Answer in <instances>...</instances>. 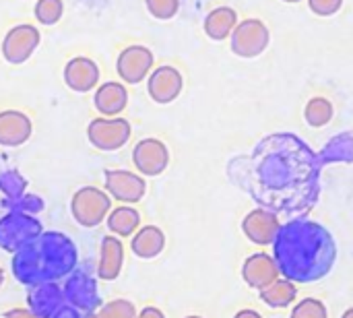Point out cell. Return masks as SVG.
<instances>
[{
	"label": "cell",
	"instance_id": "cell-1",
	"mask_svg": "<svg viewBox=\"0 0 353 318\" xmlns=\"http://www.w3.org/2000/svg\"><path fill=\"white\" fill-rule=\"evenodd\" d=\"M273 259L281 277L294 284H314L333 271L337 242L319 221L292 219L279 228L273 240Z\"/></svg>",
	"mask_w": 353,
	"mask_h": 318
},
{
	"label": "cell",
	"instance_id": "cell-2",
	"mask_svg": "<svg viewBox=\"0 0 353 318\" xmlns=\"http://www.w3.org/2000/svg\"><path fill=\"white\" fill-rule=\"evenodd\" d=\"M79 252L62 232H41L12 257V275L23 286L56 284L77 269Z\"/></svg>",
	"mask_w": 353,
	"mask_h": 318
},
{
	"label": "cell",
	"instance_id": "cell-3",
	"mask_svg": "<svg viewBox=\"0 0 353 318\" xmlns=\"http://www.w3.org/2000/svg\"><path fill=\"white\" fill-rule=\"evenodd\" d=\"M112 211V197L97 186H83L70 199V213L83 228H97Z\"/></svg>",
	"mask_w": 353,
	"mask_h": 318
},
{
	"label": "cell",
	"instance_id": "cell-4",
	"mask_svg": "<svg viewBox=\"0 0 353 318\" xmlns=\"http://www.w3.org/2000/svg\"><path fill=\"white\" fill-rule=\"evenodd\" d=\"M271 43V31L261 19H244L238 21L232 37H230V48L236 56L240 58H259Z\"/></svg>",
	"mask_w": 353,
	"mask_h": 318
},
{
	"label": "cell",
	"instance_id": "cell-5",
	"mask_svg": "<svg viewBox=\"0 0 353 318\" xmlns=\"http://www.w3.org/2000/svg\"><path fill=\"white\" fill-rule=\"evenodd\" d=\"M41 223L31 213L10 211L0 217V248L4 252H17L41 234Z\"/></svg>",
	"mask_w": 353,
	"mask_h": 318
},
{
	"label": "cell",
	"instance_id": "cell-6",
	"mask_svg": "<svg viewBox=\"0 0 353 318\" xmlns=\"http://www.w3.org/2000/svg\"><path fill=\"white\" fill-rule=\"evenodd\" d=\"M132 135V126L128 120L116 116V118H95L87 126V139L89 143L99 151H118L122 149Z\"/></svg>",
	"mask_w": 353,
	"mask_h": 318
},
{
	"label": "cell",
	"instance_id": "cell-7",
	"mask_svg": "<svg viewBox=\"0 0 353 318\" xmlns=\"http://www.w3.org/2000/svg\"><path fill=\"white\" fill-rule=\"evenodd\" d=\"M62 290H64L66 304L77 308L83 317L85 315H95V310L101 308V298H99L97 281L87 271H81V269L72 271L66 277Z\"/></svg>",
	"mask_w": 353,
	"mask_h": 318
},
{
	"label": "cell",
	"instance_id": "cell-8",
	"mask_svg": "<svg viewBox=\"0 0 353 318\" xmlns=\"http://www.w3.org/2000/svg\"><path fill=\"white\" fill-rule=\"evenodd\" d=\"M153 64H155L153 52H151L147 46L134 43V46L124 48V50L118 54L116 70H118V77H120L124 83H128V85H139L141 81H145V79L151 74Z\"/></svg>",
	"mask_w": 353,
	"mask_h": 318
},
{
	"label": "cell",
	"instance_id": "cell-9",
	"mask_svg": "<svg viewBox=\"0 0 353 318\" xmlns=\"http://www.w3.org/2000/svg\"><path fill=\"white\" fill-rule=\"evenodd\" d=\"M39 39H41V35H39L37 27H33V25L23 23V25L12 27L2 39V56H4V60L8 64L27 62L33 56V52L37 50Z\"/></svg>",
	"mask_w": 353,
	"mask_h": 318
},
{
	"label": "cell",
	"instance_id": "cell-10",
	"mask_svg": "<svg viewBox=\"0 0 353 318\" xmlns=\"http://www.w3.org/2000/svg\"><path fill=\"white\" fill-rule=\"evenodd\" d=\"M132 163L141 176H159L170 166V149L159 139H143L132 149Z\"/></svg>",
	"mask_w": 353,
	"mask_h": 318
},
{
	"label": "cell",
	"instance_id": "cell-11",
	"mask_svg": "<svg viewBox=\"0 0 353 318\" xmlns=\"http://www.w3.org/2000/svg\"><path fill=\"white\" fill-rule=\"evenodd\" d=\"M182 89H184V77L176 66H170V64L157 66L147 77V93L155 103L165 106V103L176 101Z\"/></svg>",
	"mask_w": 353,
	"mask_h": 318
},
{
	"label": "cell",
	"instance_id": "cell-12",
	"mask_svg": "<svg viewBox=\"0 0 353 318\" xmlns=\"http://www.w3.org/2000/svg\"><path fill=\"white\" fill-rule=\"evenodd\" d=\"M105 192L124 205H134L145 197L147 182L143 176L128 172V170H108L105 172Z\"/></svg>",
	"mask_w": 353,
	"mask_h": 318
},
{
	"label": "cell",
	"instance_id": "cell-13",
	"mask_svg": "<svg viewBox=\"0 0 353 318\" xmlns=\"http://www.w3.org/2000/svg\"><path fill=\"white\" fill-rule=\"evenodd\" d=\"M279 277H281L279 267H277L275 259L267 252H254L242 265V279L246 281L248 288H252L256 292L265 290Z\"/></svg>",
	"mask_w": 353,
	"mask_h": 318
},
{
	"label": "cell",
	"instance_id": "cell-14",
	"mask_svg": "<svg viewBox=\"0 0 353 318\" xmlns=\"http://www.w3.org/2000/svg\"><path fill=\"white\" fill-rule=\"evenodd\" d=\"M279 228H281L279 217L273 211H269V209H254V211H250L242 219V232H244V236L250 242L259 244V246L273 244Z\"/></svg>",
	"mask_w": 353,
	"mask_h": 318
},
{
	"label": "cell",
	"instance_id": "cell-15",
	"mask_svg": "<svg viewBox=\"0 0 353 318\" xmlns=\"http://www.w3.org/2000/svg\"><path fill=\"white\" fill-rule=\"evenodd\" d=\"M99 66L87 56H74L64 66V83L74 93H89L97 87Z\"/></svg>",
	"mask_w": 353,
	"mask_h": 318
},
{
	"label": "cell",
	"instance_id": "cell-16",
	"mask_svg": "<svg viewBox=\"0 0 353 318\" xmlns=\"http://www.w3.org/2000/svg\"><path fill=\"white\" fill-rule=\"evenodd\" d=\"M33 135V122L27 114L19 110L0 112V145L2 147H21Z\"/></svg>",
	"mask_w": 353,
	"mask_h": 318
},
{
	"label": "cell",
	"instance_id": "cell-17",
	"mask_svg": "<svg viewBox=\"0 0 353 318\" xmlns=\"http://www.w3.org/2000/svg\"><path fill=\"white\" fill-rule=\"evenodd\" d=\"M29 310H33L37 317L54 318L58 310L66 304L64 290L58 284H39L33 286L27 296Z\"/></svg>",
	"mask_w": 353,
	"mask_h": 318
},
{
	"label": "cell",
	"instance_id": "cell-18",
	"mask_svg": "<svg viewBox=\"0 0 353 318\" xmlns=\"http://www.w3.org/2000/svg\"><path fill=\"white\" fill-rule=\"evenodd\" d=\"M93 103H95V108H97V112L101 116L116 118L128 106V91H126V87L122 83L108 81V83L97 87V91L93 95Z\"/></svg>",
	"mask_w": 353,
	"mask_h": 318
},
{
	"label": "cell",
	"instance_id": "cell-19",
	"mask_svg": "<svg viewBox=\"0 0 353 318\" xmlns=\"http://www.w3.org/2000/svg\"><path fill=\"white\" fill-rule=\"evenodd\" d=\"M124 265V246L118 236H105L101 240L99 248V265H97V277L103 281L118 279Z\"/></svg>",
	"mask_w": 353,
	"mask_h": 318
},
{
	"label": "cell",
	"instance_id": "cell-20",
	"mask_svg": "<svg viewBox=\"0 0 353 318\" xmlns=\"http://www.w3.org/2000/svg\"><path fill=\"white\" fill-rule=\"evenodd\" d=\"M236 25H238V12L232 6H215L205 17L203 29H205V35L209 39L223 41V39L232 37Z\"/></svg>",
	"mask_w": 353,
	"mask_h": 318
},
{
	"label": "cell",
	"instance_id": "cell-21",
	"mask_svg": "<svg viewBox=\"0 0 353 318\" xmlns=\"http://www.w3.org/2000/svg\"><path fill=\"white\" fill-rule=\"evenodd\" d=\"M165 248V234L157 226H143L137 230L130 242V250L139 259H155L163 252Z\"/></svg>",
	"mask_w": 353,
	"mask_h": 318
},
{
	"label": "cell",
	"instance_id": "cell-22",
	"mask_svg": "<svg viewBox=\"0 0 353 318\" xmlns=\"http://www.w3.org/2000/svg\"><path fill=\"white\" fill-rule=\"evenodd\" d=\"M108 230L118 236V238H128V236H134L137 230L141 228V215L134 207L130 205H120L116 209L110 211L108 219Z\"/></svg>",
	"mask_w": 353,
	"mask_h": 318
},
{
	"label": "cell",
	"instance_id": "cell-23",
	"mask_svg": "<svg viewBox=\"0 0 353 318\" xmlns=\"http://www.w3.org/2000/svg\"><path fill=\"white\" fill-rule=\"evenodd\" d=\"M296 296H298L296 284L285 277H279L277 281H273L271 286L259 292L261 302H265L271 308H288L296 302Z\"/></svg>",
	"mask_w": 353,
	"mask_h": 318
},
{
	"label": "cell",
	"instance_id": "cell-24",
	"mask_svg": "<svg viewBox=\"0 0 353 318\" xmlns=\"http://www.w3.org/2000/svg\"><path fill=\"white\" fill-rule=\"evenodd\" d=\"M335 116V108L331 103V99L316 95L312 99H308L306 108H304V120L308 122V126L312 128H323L327 126Z\"/></svg>",
	"mask_w": 353,
	"mask_h": 318
},
{
	"label": "cell",
	"instance_id": "cell-25",
	"mask_svg": "<svg viewBox=\"0 0 353 318\" xmlns=\"http://www.w3.org/2000/svg\"><path fill=\"white\" fill-rule=\"evenodd\" d=\"M33 14H35L37 23H41L46 27L56 25L64 14V2L62 0H37Z\"/></svg>",
	"mask_w": 353,
	"mask_h": 318
},
{
	"label": "cell",
	"instance_id": "cell-26",
	"mask_svg": "<svg viewBox=\"0 0 353 318\" xmlns=\"http://www.w3.org/2000/svg\"><path fill=\"white\" fill-rule=\"evenodd\" d=\"M290 318H329V310L319 298H304L292 308Z\"/></svg>",
	"mask_w": 353,
	"mask_h": 318
},
{
	"label": "cell",
	"instance_id": "cell-27",
	"mask_svg": "<svg viewBox=\"0 0 353 318\" xmlns=\"http://www.w3.org/2000/svg\"><path fill=\"white\" fill-rule=\"evenodd\" d=\"M97 318H137V308L130 300L118 298L103 304L97 310Z\"/></svg>",
	"mask_w": 353,
	"mask_h": 318
},
{
	"label": "cell",
	"instance_id": "cell-28",
	"mask_svg": "<svg viewBox=\"0 0 353 318\" xmlns=\"http://www.w3.org/2000/svg\"><path fill=\"white\" fill-rule=\"evenodd\" d=\"M145 4L147 10L159 21H168L180 10V0H145Z\"/></svg>",
	"mask_w": 353,
	"mask_h": 318
},
{
	"label": "cell",
	"instance_id": "cell-29",
	"mask_svg": "<svg viewBox=\"0 0 353 318\" xmlns=\"http://www.w3.org/2000/svg\"><path fill=\"white\" fill-rule=\"evenodd\" d=\"M0 190L6 197H12V199L21 197L23 190H25V180L19 174H14V172H6V174L0 176Z\"/></svg>",
	"mask_w": 353,
	"mask_h": 318
},
{
	"label": "cell",
	"instance_id": "cell-30",
	"mask_svg": "<svg viewBox=\"0 0 353 318\" xmlns=\"http://www.w3.org/2000/svg\"><path fill=\"white\" fill-rule=\"evenodd\" d=\"M306 2L316 17H333L343 6V0H306Z\"/></svg>",
	"mask_w": 353,
	"mask_h": 318
},
{
	"label": "cell",
	"instance_id": "cell-31",
	"mask_svg": "<svg viewBox=\"0 0 353 318\" xmlns=\"http://www.w3.org/2000/svg\"><path fill=\"white\" fill-rule=\"evenodd\" d=\"M4 318H41L37 317L33 310H29V308H12V310H8V312H4Z\"/></svg>",
	"mask_w": 353,
	"mask_h": 318
},
{
	"label": "cell",
	"instance_id": "cell-32",
	"mask_svg": "<svg viewBox=\"0 0 353 318\" xmlns=\"http://www.w3.org/2000/svg\"><path fill=\"white\" fill-rule=\"evenodd\" d=\"M81 317H83V315H81L77 308H72L70 304H64L54 318H81Z\"/></svg>",
	"mask_w": 353,
	"mask_h": 318
},
{
	"label": "cell",
	"instance_id": "cell-33",
	"mask_svg": "<svg viewBox=\"0 0 353 318\" xmlns=\"http://www.w3.org/2000/svg\"><path fill=\"white\" fill-rule=\"evenodd\" d=\"M137 318H165V315L159 310V308H155V306H147V308H143Z\"/></svg>",
	"mask_w": 353,
	"mask_h": 318
},
{
	"label": "cell",
	"instance_id": "cell-34",
	"mask_svg": "<svg viewBox=\"0 0 353 318\" xmlns=\"http://www.w3.org/2000/svg\"><path fill=\"white\" fill-rule=\"evenodd\" d=\"M234 318H263L256 310H252V308H244V310H240V312H236V317Z\"/></svg>",
	"mask_w": 353,
	"mask_h": 318
},
{
	"label": "cell",
	"instance_id": "cell-35",
	"mask_svg": "<svg viewBox=\"0 0 353 318\" xmlns=\"http://www.w3.org/2000/svg\"><path fill=\"white\" fill-rule=\"evenodd\" d=\"M341 318H353V308H347V310L341 315Z\"/></svg>",
	"mask_w": 353,
	"mask_h": 318
},
{
	"label": "cell",
	"instance_id": "cell-36",
	"mask_svg": "<svg viewBox=\"0 0 353 318\" xmlns=\"http://www.w3.org/2000/svg\"><path fill=\"white\" fill-rule=\"evenodd\" d=\"M2 284H4V271H2V267H0V288H2Z\"/></svg>",
	"mask_w": 353,
	"mask_h": 318
},
{
	"label": "cell",
	"instance_id": "cell-37",
	"mask_svg": "<svg viewBox=\"0 0 353 318\" xmlns=\"http://www.w3.org/2000/svg\"><path fill=\"white\" fill-rule=\"evenodd\" d=\"M283 2H288V4H298V2H302V0H283Z\"/></svg>",
	"mask_w": 353,
	"mask_h": 318
},
{
	"label": "cell",
	"instance_id": "cell-38",
	"mask_svg": "<svg viewBox=\"0 0 353 318\" xmlns=\"http://www.w3.org/2000/svg\"><path fill=\"white\" fill-rule=\"evenodd\" d=\"M81 318H97V315H85V317Z\"/></svg>",
	"mask_w": 353,
	"mask_h": 318
},
{
	"label": "cell",
	"instance_id": "cell-39",
	"mask_svg": "<svg viewBox=\"0 0 353 318\" xmlns=\"http://www.w3.org/2000/svg\"><path fill=\"white\" fill-rule=\"evenodd\" d=\"M184 318H203V317H199V315H190V317H184Z\"/></svg>",
	"mask_w": 353,
	"mask_h": 318
}]
</instances>
